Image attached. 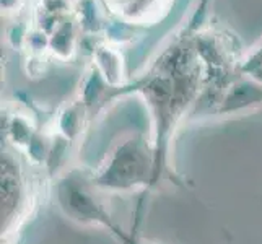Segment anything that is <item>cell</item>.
Instances as JSON below:
<instances>
[{
  "instance_id": "7a4b0ae2",
  "label": "cell",
  "mask_w": 262,
  "mask_h": 244,
  "mask_svg": "<svg viewBox=\"0 0 262 244\" xmlns=\"http://www.w3.org/2000/svg\"><path fill=\"white\" fill-rule=\"evenodd\" d=\"M101 191L92 174L82 169H70L56 184V197L60 210L70 220L80 225H96L111 231L116 238H121L124 230L113 221L110 212L104 207Z\"/></svg>"
},
{
  "instance_id": "3957f363",
  "label": "cell",
  "mask_w": 262,
  "mask_h": 244,
  "mask_svg": "<svg viewBox=\"0 0 262 244\" xmlns=\"http://www.w3.org/2000/svg\"><path fill=\"white\" fill-rule=\"evenodd\" d=\"M33 192L36 187L30 181L20 158L13 153L2 157V236L8 239L20 228L21 220L31 213Z\"/></svg>"
},
{
  "instance_id": "6da1fadb",
  "label": "cell",
  "mask_w": 262,
  "mask_h": 244,
  "mask_svg": "<svg viewBox=\"0 0 262 244\" xmlns=\"http://www.w3.org/2000/svg\"><path fill=\"white\" fill-rule=\"evenodd\" d=\"M161 176L155 143L143 137H130L119 143L92 173L93 183L104 192L150 189Z\"/></svg>"
}]
</instances>
